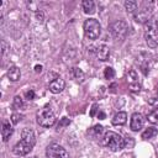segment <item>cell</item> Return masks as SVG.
Segmentation results:
<instances>
[{"instance_id":"7c38bea8","label":"cell","mask_w":158,"mask_h":158,"mask_svg":"<svg viewBox=\"0 0 158 158\" xmlns=\"http://www.w3.org/2000/svg\"><path fill=\"white\" fill-rule=\"evenodd\" d=\"M95 55H96V58L99 61H108L109 57H110V48L105 45H101V46H98L96 49H95Z\"/></svg>"},{"instance_id":"4fadbf2b","label":"cell","mask_w":158,"mask_h":158,"mask_svg":"<svg viewBox=\"0 0 158 158\" xmlns=\"http://www.w3.org/2000/svg\"><path fill=\"white\" fill-rule=\"evenodd\" d=\"M12 132H14V128L10 125L9 121H4L3 122V127H2V137H3V141L4 142H8L9 138L11 137Z\"/></svg>"},{"instance_id":"9c48e42d","label":"cell","mask_w":158,"mask_h":158,"mask_svg":"<svg viewBox=\"0 0 158 158\" xmlns=\"http://www.w3.org/2000/svg\"><path fill=\"white\" fill-rule=\"evenodd\" d=\"M152 11L150 8H142L135 14V21L138 24H147L152 19Z\"/></svg>"},{"instance_id":"44dd1931","label":"cell","mask_w":158,"mask_h":158,"mask_svg":"<svg viewBox=\"0 0 158 158\" xmlns=\"http://www.w3.org/2000/svg\"><path fill=\"white\" fill-rule=\"evenodd\" d=\"M90 132L94 134L95 137H99V136H101V134L104 132V127H103L101 125H96V126H94L93 128H91Z\"/></svg>"},{"instance_id":"52a82bcc","label":"cell","mask_w":158,"mask_h":158,"mask_svg":"<svg viewBox=\"0 0 158 158\" xmlns=\"http://www.w3.org/2000/svg\"><path fill=\"white\" fill-rule=\"evenodd\" d=\"M47 158H69L68 152L58 143H51L46 150Z\"/></svg>"},{"instance_id":"8fae6325","label":"cell","mask_w":158,"mask_h":158,"mask_svg":"<svg viewBox=\"0 0 158 158\" xmlns=\"http://www.w3.org/2000/svg\"><path fill=\"white\" fill-rule=\"evenodd\" d=\"M65 83L62 78H56L49 83V91L53 94H59L61 91L64 89Z\"/></svg>"},{"instance_id":"9a60e30c","label":"cell","mask_w":158,"mask_h":158,"mask_svg":"<svg viewBox=\"0 0 158 158\" xmlns=\"http://www.w3.org/2000/svg\"><path fill=\"white\" fill-rule=\"evenodd\" d=\"M127 121V114L125 111H121V112H118L112 118V125L115 126H121V125H125Z\"/></svg>"},{"instance_id":"83f0119b","label":"cell","mask_w":158,"mask_h":158,"mask_svg":"<svg viewBox=\"0 0 158 158\" xmlns=\"http://www.w3.org/2000/svg\"><path fill=\"white\" fill-rule=\"evenodd\" d=\"M36 17L38 19V21H43V12L42 11L36 12Z\"/></svg>"},{"instance_id":"7402d4cb","label":"cell","mask_w":158,"mask_h":158,"mask_svg":"<svg viewBox=\"0 0 158 158\" xmlns=\"http://www.w3.org/2000/svg\"><path fill=\"white\" fill-rule=\"evenodd\" d=\"M104 77L106 78V79H112V78L115 77V71H114L111 67L105 68V71H104Z\"/></svg>"},{"instance_id":"5bb4252c","label":"cell","mask_w":158,"mask_h":158,"mask_svg":"<svg viewBox=\"0 0 158 158\" xmlns=\"http://www.w3.org/2000/svg\"><path fill=\"white\" fill-rule=\"evenodd\" d=\"M8 78L10 79L11 82H17L19 79L21 78V72H20V69L16 67V65H12V67L9 68V71H8Z\"/></svg>"},{"instance_id":"d6986e66","label":"cell","mask_w":158,"mask_h":158,"mask_svg":"<svg viewBox=\"0 0 158 158\" xmlns=\"http://www.w3.org/2000/svg\"><path fill=\"white\" fill-rule=\"evenodd\" d=\"M124 5L127 12H134L135 10H137V3L134 2V0H126Z\"/></svg>"},{"instance_id":"4dcf8cb0","label":"cell","mask_w":158,"mask_h":158,"mask_svg":"<svg viewBox=\"0 0 158 158\" xmlns=\"http://www.w3.org/2000/svg\"><path fill=\"white\" fill-rule=\"evenodd\" d=\"M98 117L100 118V120H104V118H105V117H106V115H105L104 112H101V111H100V112L98 114Z\"/></svg>"},{"instance_id":"6da1fadb","label":"cell","mask_w":158,"mask_h":158,"mask_svg":"<svg viewBox=\"0 0 158 158\" xmlns=\"http://www.w3.org/2000/svg\"><path fill=\"white\" fill-rule=\"evenodd\" d=\"M35 143H36V136H35L33 130L25 127L21 131V140L14 146L12 152L16 156H26L32 151Z\"/></svg>"},{"instance_id":"2e32d148","label":"cell","mask_w":158,"mask_h":158,"mask_svg":"<svg viewBox=\"0 0 158 158\" xmlns=\"http://www.w3.org/2000/svg\"><path fill=\"white\" fill-rule=\"evenodd\" d=\"M82 5H83V10H84L85 14L91 15L95 12V4H94L93 0H84Z\"/></svg>"},{"instance_id":"5b68a950","label":"cell","mask_w":158,"mask_h":158,"mask_svg":"<svg viewBox=\"0 0 158 158\" xmlns=\"http://www.w3.org/2000/svg\"><path fill=\"white\" fill-rule=\"evenodd\" d=\"M100 31H101V26H100L98 20H95V19L85 20V22H84V32H85V36L89 40H96L100 36Z\"/></svg>"},{"instance_id":"603a6c76","label":"cell","mask_w":158,"mask_h":158,"mask_svg":"<svg viewBox=\"0 0 158 158\" xmlns=\"http://www.w3.org/2000/svg\"><path fill=\"white\" fill-rule=\"evenodd\" d=\"M12 105H14L15 109H21L24 106V101L20 96H15L14 98V103H12Z\"/></svg>"},{"instance_id":"4316f807","label":"cell","mask_w":158,"mask_h":158,"mask_svg":"<svg viewBox=\"0 0 158 158\" xmlns=\"http://www.w3.org/2000/svg\"><path fill=\"white\" fill-rule=\"evenodd\" d=\"M25 96H26V99H29V100L35 99V91L33 90H27V91H26V94H25Z\"/></svg>"},{"instance_id":"ac0fdd59","label":"cell","mask_w":158,"mask_h":158,"mask_svg":"<svg viewBox=\"0 0 158 158\" xmlns=\"http://www.w3.org/2000/svg\"><path fill=\"white\" fill-rule=\"evenodd\" d=\"M72 75H73V78L75 79L77 82H79V83H83L84 82V73L79 69V68H77V67H74L73 69H72Z\"/></svg>"},{"instance_id":"ffe728a7","label":"cell","mask_w":158,"mask_h":158,"mask_svg":"<svg viewBox=\"0 0 158 158\" xmlns=\"http://www.w3.org/2000/svg\"><path fill=\"white\" fill-rule=\"evenodd\" d=\"M147 118H148L150 122H152V124H154V125H158V109H157V110H153L152 112H150L148 116H147Z\"/></svg>"},{"instance_id":"ba28073f","label":"cell","mask_w":158,"mask_h":158,"mask_svg":"<svg viewBox=\"0 0 158 158\" xmlns=\"http://www.w3.org/2000/svg\"><path fill=\"white\" fill-rule=\"evenodd\" d=\"M127 83H128L130 89L132 91H140L141 83H140V79H138V74L136 73L135 69H130L127 72Z\"/></svg>"},{"instance_id":"e0dca14e","label":"cell","mask_w":158,"mask_h":158,"mask_svg":"<svg viewBox=\"0 0 158 158\" xmlns=\"http://www.w3.org/2000/svg\"><path fill=\"white\" fill-rule=\"evenodd\" d=\"M158 135V130L156 127H148L146 131L142 132V138L143 140H150L152 137H156Z\"/></svg>"},{"instance_id":"30bf717a","label":"cell","mask_w":158,"mask_h":158,"mask_svg":"<svg viewBox=\"0 0 158 158\" xmlns=\"http://www.w3.org/2000/svg\"><path fill=\"white\" fill-rule=\"evenodd\" d=\"M144 125V117L142 114L140 112H135L131 116V122H130V127L132 131H140Z\"/></svg>"},{"instance_id":"8992f818","label":"cell","mask_w":158,"mask_h":158,"mask_svg":"<svg viewBox=\"0 0 158 158\" xmlns=\"http://www.w3.org/2000/svg\"><path fill=\"white\" fill-rule=\"evenodd\" d=\"M111 33L114 36L115 40H120V41H122V40L127 36L128 33V25L126 24V21H122V20H118V21H115L112 25H111Z\"/></svg>"},{"instance_id":"f546056e","label":"cell","mask_w":158,"mask_h":158,"mask_svg":"<svg viewBox=\"0 0 158 158\" xmlns=\"http://www.w3.org/2000/svg\"><path fill=\"white\" fill-rule=\"evenodd\" d=\"M35 72L36 73H41L42 72V65H36V67H35Z\"/></svg>"},{"instance_id":"7a4b0ae2","label":"cell","mask_w":158,"mask_h":158,"mask_svg":"<svg viewBox=\"0 0 158 158\" xmlns=\"http://www.w3.org/2000/svg\"><path fill=\"white\" fill-rule=\"evenodd\" d=\"M103 146H105L106 148L116 152V151H121L125 147V140L116 132L109 131L104 135L103 137Z\"/></svg>"},{"instance_id":"484cf974","label":"cell","mask_w":158,"mask_h":158,"mask_svg":"<svg viewBox=\"0 0 158 158\" xmlns=\"http://www.w3.org/2000/svg\"><path fill=\"white\" fill-rule=\"evenodd\" d=\"M71 124V120H69V118L68 117H63L62 118V120L59 121V124H58V126H67V125H69Z\"/></svg>"},{"instance_id":"3957f363","label":"cell","mask_w":158,"mask_h":158,"mask_svg":"<svg viewBox=\"0 0 158 158\" xmlns=\"http://www.w3.org/2000/svg\"><path fill=\"white\" fill-rule=\"evenodd\" d=\"M144 40H146V43L148 45V47L151 48H156L158 46V22L153 19L146 24Z\"/></svg>"},{"instance_id":"f1b7e54d","label":"cell","mask_w":158,"mask_h":158,"mask_svg":"<svg viewBox=\"0 0 158 158\" xmlns=\"http://www.w3.org/2000/svg\"><path fill=\"white\" fill-rule=\"evenodd\" d=\"M96 108H98L96 105H93V108H91V111H90V116H91V117H93V116L95 115V112H96Z\"/></svg>"},{"instance_id":"cb8c5ba5","label":"cell","mask_w":158,"mask_h":158,"mask_svg":"<svg viewBox=\"0 0 158 158\" xmlns=\"http://www.w3.org/2000/svg\"><path fill=\"white\" fill-rule=\"evenodd\" d=\"M21 118H22V115H20V114H12V115H11V121H12V124H19V122L21 121Z\"/></svg>"},{"instance_id":"277c9868","label":"cell","mask_w":158,"mask_h":158,"mask_svg":"<svg viewBox=\"0 0 158 158\" xmlns=\"http://www.w3.org/2000/svg\"><path fill=\"white\" fill-rule=\"evenodd\" d=\"M37 124L43 127H51L56 124V116L49 106H45L37 112Z\"/></svg>"},{"instance_id":"d4e9b609","label":"cell","mask_w":158,"mask_h":158,"mask_svg":"<svg viewBox=\"0 0 158 158\" xmlns=\"http://www.w3.org/2000/svg\"><path fill=\"white\" fill-rule=\"evenodd\" d=\"M148 104L153 105V106H158V94L156 96H152L151 99H148Z\"/></svg>"}]
</instances>
